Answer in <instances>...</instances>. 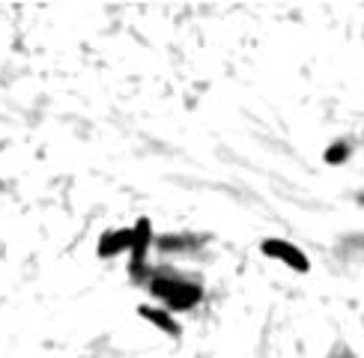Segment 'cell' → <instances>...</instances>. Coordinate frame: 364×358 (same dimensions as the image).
<instances>
[{
	"mask_svg": "<svg viewBox=\"0 0 364 358\" xmlns=\"http://www.w3.org/2000/svg\"><path fill=\"white\" fill-rule=\"evenodd\" d=\"M149 295L161 298L164 308L173 313V310H191V308H197V305H200V298H203V290H200V283H194V281L176 278L171 272H161V275L149 278Z\"/></svg>",
	"mask_w": 364,
	"mask_h": 358,
	"instance_id": "cell-1",
	"label": "cell"
},
{
	"mask_svg": "<svg viewBox=\"0 0 364 358\" xmlns=\"http://www.w3.org/2000/svg\"><path fill=\"white\" fill-rule=\"evenodd\" d=\"M260 251H263V257L278 260V263H284L287 268H293V272H299V275L311 272L308 254L301 251L299 245L287 242V239H263V242H260Z\"/></svg>",
	"mask_w": 364,
	"mask_h": 358,
	"instance_id": "cell-2",
	"label": "cell"
},
{
	"mask_svg": "<svg viewBox=\"0 0 364 358\" xmlns=\"http://www.w3.org/2000/svg\"><path fill=\"white\" fill-rule=\"evenodd\" d=\"M149 245H153V224H149V218H138L132 227V248H129V272L132 275H141Z\"/></svg>",
	"mask_w": 364,
	"mask_h": 358,
	"instance_id": "cell-3",
	"label": "cell"
},
{
	"mask_svg": "<svg viewBox=\"0 0 364 358\" xmlns=\"http://www.w3.org/2000/svg\"><path fill=\"white\" fill-rule=\"evenodd\" d=\"M138 317L146 320L149 325H156L159 332L168 337H182V325L173 320V313L168 308H156V305H138Z\"/></svg>",
	"mask_w": 364,
	"mask_h": 358,
	"instance_id": "cell-4",
	"label": "cell"
},
{
	"mask_svg": "<svg viewBox=\"0 0 364 358\" xmlns=\"http://www.w3.org/2000/svg\"><path fill=\"white\" fill-rule=\"evenodd\" d=\"M132 248V227H119V230H105L99 239L96 254L102 260H111L117 254H129Z\"/></svg>",
	"mask_w": 364,
	"mask_h": 358,
	"instance_id": "cell-5",
	"label": "cell"
},
{
	"mask_svg": "<svg viewBox=\"0 0 364 358\" xmlns=\"http://www.w3.org/2000/svg\"><path fill=\"white\" fill-rule=\"evenodd\" d=\"M159 245H161L164 251H182V248L197 245V239L188 236V233H182V236H164V239H159Z\"/></svg>",
	"mask_w": 364,
	"mask_h": 358,
	"instance_id": "cell-6",
	"label": "cell"
},
{
	"mask_svg": "<svg viewBox=\"0 0 364 358\" xmlns=\"http://www.w3.org/2000/svg\"><path fill=\"white\" fill-rule=\"evenodd\" d=\"M346 158H350V146H346L343 141L331 143V146L326 149V164H343Z\"/></svg>",
	"mask_w": 364,
	"mask_h": 358,
	"instance_id": "cell-7",
	"label": "cell"
},
{
	"mask_svg": "<svg viewBox=\"0 0 364 358\" xmlns=\"http://www.w3.org/2000/svg\"><path fill=\"white\" fill-rule=\"evenodd\" d=\"M331 358H353V352L350 349H338V355H331Z\"/></svg>",
	"mask_w": 364,
	"mask_h": 358,
	"instance_id": "cell-8",
	"label": "cell"
}]
</instances>
